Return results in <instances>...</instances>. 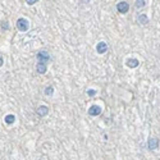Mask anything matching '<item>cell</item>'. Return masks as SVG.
Wrapping results in <instances>:
<instances>
[{
    "label": "cell",
    "instance_id": "6da1fadb",
    "mask_svg": "<svg viewBox=\"0 0 160 160\" xmlns=\"http://www.w3.org/2000/svg\"><path fill=\"white\" fill-rule=\"evenodd\" d=\"M17 28H18L21 32H26V31H27V29H28V22H27V19H24V18L17 19Z\"/></svg>",
    "mask_w": 160,
    "mask_h": 160
},
{
    "label": "cell",
    "instance_id": "7a4b0ae2",
    "mask_svg": "<svg viewBox=\"0 0 160 160\" xmlns=\"http://www.w3.org/2000/svg\"><path fill=\"white\" fill-rule=\"evenodd\" d=\"M159 145H160V141H159V138L156 137H151L149 138V141H147V149L149 150H156L159 147Z\"/></svg>",
    "mask_w": 160,
    "mask_h": 160
},
{
    "label": "cell",
    "instance_id": "3957f363",
    "mask_svg": "<svg viewBox=\"0 0 160 160\" xmlns=\"http://www.w3.org/2000/svg\"><path fill=\"white\" fill-rule=\"evenodd\" d=\"M116 10L122 14H126V13L129 10V4L127 1H119L116 4Z\"/></svg>",
    "mask_w": 160,
    "mask_h": 160
},
{
    "label": "cell",
    "instance_id": "277c9868",
    "mask_svg": "<svg viewBox=\"0 0 160 160\" xmlns=\"http://www.w3.org/2000/svg\"><path fill=\"white\" fill-rule=\"evenodd\" d=\"M50 59V55L46 53L45 50H41L37 53V62H47V60Z\"/></svg>",
    "mask_w": 160,
    "mask_h": 160
},
{
    "label": "cell",
    "instance_id": "5b68a950",
    "mask_svg": "<svg viewBox=\"0 0 160 160\" xmlns=\"http://www.w3.org/2000/svg\"><path fill=\"white\" fill-rule=\"evenodd\" d=\"M88 114L91 116H97L101 114V108L99 105H92L91 108L88 109Z\"/></svg>",
    "mask_w": 160,
    "mask_h": 160
},
{
    "label": "cell",
    "instance_id": "8992f818",
    "mask_svg": "<svg viewBox=\"0 0 160 160\" xmlns=\"http://www.w3.org/2000/svg\"><path fill=\"white\" fill-rule=\"evenodd\" d=\"M96 51L99 54H105L108 51V44H106V42H104V41H100L96 45Z\"/></svg>",
    "mask_w": 160,
    "mask_h": 160
},
{
    "label": "cell",
    "instance_id": "52a82bcc",
    "mask_svg": "<svg viewBox=\"0 0 160 160\" xmlns=\"http://www.w3.org/2000/svg\"><path fill=\"white\" fill-rule=\"evenodd\" d=\"M36 113H37V115H38V116L44 118V116H46V115H47V113H49V108L45 106V105H41V106H38V108H37Z\"/></svg>",
    "mask_w": 160,
    "mask_h": 160
},
{
    "label": "cell",
    "instance_id": "ba28073f",
    "mask_svg": "<svg viewBox=\"0 0 160 160\" xmlns=\"http://www.w3.org/2000/svg\"><path fill=\"white\" fill-rule=\"evenodd\" d=\"M46 68H47V64L45 62H37V64H36V71H37V73L44 74V73L46 72Z\"/></svg>",
    "mask_w": 160,
    "mask_h": 160
},
{
    "label": "cell",
    "instance_id": "9c48e42d",
    "mask_svg": "<svg viewBox=\"0 0 160 160\" xmlns=\"http://www.w3.org/2000/svg\"><path fill=\"white\" fill-rule=\"evenodd\" d=\"M126 66L129 67V68H136V67L140 66V60L136 59V58H129L126 62Z\"/></svg>",
    "mask_w": 160,
    "mask_h": 160
},
{
    "label": "cell",
    "instance_id": "30bf717a",
    "mask_svg": "<svg viewBox=\"0 0 160 160\" xmlns=\"http://www.w3.org/2000/svg\"><path fill=\"white\" fill-rule=\"evenodd\" d=\"M138 23H140V24H147L149 23V17L147 15H146V14H141V15H138Z\"/></svg>",
    "mask_w": 160,
    "mask_h": 160
},
{
    "label": "cell",
    "instance_id": "8fae6325",
    "mask_svg": "<svg viewBox=\"0 0 160 160\" xmlns=\"http://www.w3.org/2000/svg\"><path fill=\"white\" fill-rule=\"evenodd\" d=\"M4 122H5L7 124H9V126H10V124H13V123L15 122V116L13 115V114H8V115L5 116V118H4Z\"/></svg>",
    "mask_w": 160,
    "mask_h": 160
},
{
    "label": "cell",
    "instance_id": "7c38bea8",
    "mask_svg": "<svg viewBox=\"0 0 160 160\" xmlns=\"http://www.w3.org/2000/svg\"><path fill=\"white\" fill-rule=\"evenodd\" d=\"M145 5H146L145 0H136V3H135V7L137 8V9H142Z\"/></svg>",
    "mask_w": 160,
    "mask_h": 160
},
{
    "label": "cell",
    "instance_id": "4fadbf2b",
    "mask_svg": "<svg viewBox=\"0 0 160 160\" xmlns=\"http://www.w3.org/2000/svg\"><path fill=\"white\" fill-rule=\"evenodd\" d=\"M53 92H54V88L51 87V86H49V87L45 88V95H46V96H51V95H53Z\"/></svg>",
    "mask_w": 160,
    "mask_h": 160
},
{
    "label": "cell",
    "instance_id": "5bb4252c",
    "mask_svg": "<svg viewBox=\"0 0 160 160\" xmlns=\"http://www.w3.org/2000/svg\"><path fill=\"white\" fill-rule=\"evenodd\" d=\"M1 28L3 29H8V28H9V23L5 22V21H3V22H1Z\"/></svg>",
    "mask_w": 160,
    "mask_h": 160
},
{
    "label": "cell",
    "instance_id": "9a60e30c",
    "mask_svg": "<svg viewBox=\"0 0 160 160\" xmlns=\"http://www.w3.org/2000/svg\"><path fill=\"white\" fill-rule=\"evenodd\" d=\"M87 95L88 96H95V95H96V91H95V90H87Z\"/></svg>",
    "mask_w": 160,
    "mask_h": 160
},
{
    "label": "cell",
    "instance_id": "2e32d148",
    "mask_svg": "<svg viewBox=\"0 0 160 160\" xmlns=\"http://www.w3.org/2000/svg\"><path fill=\"white\" fill-rule=\"evenodd\" d=\"M38 0H26V3L28 4V5H33V4H36Z\"/></svg>",
    "mask_w": 160,
    "mask_h": 160
},
{
    "label": "cell",
    "instance_id": "e0dca14e",
    "mask_svg": "<svg viewBox=\"0 0 160 160\" xmlns=\"http://www.w3.org/2000/svg\"><path fill=\"white\" fill-rule=\"evenodd\" d=\"M3 63H4V60H3V58H1V57H0V67L3 66Z\"/></svg>",
    "mask_w": 160,
    "mask_h": 160
}]
</instances>
